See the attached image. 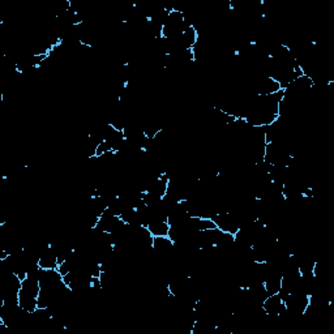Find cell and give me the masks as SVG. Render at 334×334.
Here are the masks:
<instances>
[{
  "mask_svg": "<svg viewBox=\"0 0 334 334\" xmlns=\"http://www.w3.org/2000/svg\"><path fill=\"white\" fill-rule=\"evenodd\" d=\"M175 244L169 236H155L153 239V251H155L160 255H167L169 252L174 251Z\"/></svg>",
  "mask_w": 334,
  "mask_h": 334,
  "instance_id": "2",
  "label": "cell"
},
{
  "mask_svg": "<svg viewBox=\"0 0 334 334\" xmlns=\"http://www.w3.org/2000/svg\"><path fill=\"white\" fill-rule=\"evenodd\" d=\"M148 230L150 231V234L154 238H155V236H169L170 225L169 222L166 221L153 219V221L148 225Z\"/></svg>",
  "mask_w": 334,
  "mask_h": 334,
  "instance_id": "3",
  "label": "cell"
},
{
  "mask_svg": "<svg viewBox=\"0 0 334 334\" xmlns=\"http://www.w3.org/2000/svg\"><path fill=\"white\" fill-rule=\"evenodd\" d=\"M18 305L23 308L24 311L34 314L35 309L38 308V298L21 288L20 293H18Z\"/></svg>",
  "mask_w": 334,
  "mask_h": 334,
  "instance_id": "1",
  "label": "cell"
}]
</instances>
